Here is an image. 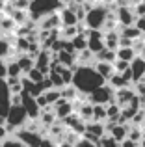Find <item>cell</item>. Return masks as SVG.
Wrapping results in <instances>:
<instances>
[{"label": "cell", "instance_id": "39", "mask_svg": "<svg viewBox=\"0 0 145 147\" xmlns=\"http://www.w3.org/2000/svg\"><path fill=\"white\" fill-rule=\"evenodd\" d=\"M128 138H130V140H134V142H142V138H143V127L132 125V123H130V129H128Z\"/></svg>", "mask_w": 145, "mask_h": 147}, {"label": "cell", "instance_id": "37", "mask_svg": "<svg viewBox=\"0 0 145 147\" xmlns=\"http://www.w3.org/2000/svg\"><path fill=\"white\" fill-rule=\"evenodd\" d=\"M76 34H78V24H75V26H62V28H60V37H63V39H72Z\"/></svg>", "mask_w": 145, "mask_h": 147}, {"label": "cell", "instance_id": "17", "mask_svg": "<svg viewBox=\"0 0 145 147\" xmlns=\"http://www.w3.org/2000/svg\"><path fill=\"white\" fill-rule=\"evenodd\" d=\"M15 60H17V63L21 65L22 75H26L32 67H36V56L30 54V52H17L15 54Z\"/></svg>", "mask_w": 145, "mask_h": 147}, {"label": "cell", "instance_id": "9", "mask_svg": "<svg viewBox=\"0 0 145 147\" xmlns=\"http://www.w3.org/2000/svg\"><path fill=\"white\" fill-rule=\"evenodd\" d=\"M11 108V91L7 88L6 78L0 80V117H6Z\"/></svg>", "mask_w": 145, "mask_h": 147}, {"label": "cell", "instance_id": "8", "mask_svg": "<svg viewBox=\"0 0 145 147\" xmlns=\"http://www.w3.org/2000/svg\"><path fill=\"white\" fill-rule=\"evenodd\" d=\"M22 100H21V104L24 106V110H26V114H28V117L30 119H37L39 117V114H41V106L37 104V100L34 95H30L28 91H24L22 90Z\"/></svg>", "mask_w": 145, "mask_h": 147}, {"label": "cell", "instance_id": "35", "mask_svg": "<svg viewBox=\"0 0 145 147\" xmlns=\"http://www.w3.org/2000/svg\"><path fill=\"white\" fill-rule=\"evenodd\" d=\"M134 56H136V50L132 47H119V49H117V58H121V60L132 61Z\"/></svg>", "mask_w": 145, "mask_h": 147}, {"label": "cell", "instance_id": "38", "mask_svg": "<svg viewBox=\"0 0 145 147\" xmlns=\"http://www.w3.org/2000/svg\"><path fill=\"white\" fill-rule=\"evenodd\" d=\"M43 93H45V97H47V102L50 104V106H52V104H54L60 97H62V90H60V88H50V90L43 91Z\"/></svg>", "mask_w": 145, "mask_h": 147}, {"label": "cell", "instance_id": "50", "mask_svg": "<svg viewBox=\"0 0 145 147\" xmlns=\"http://www.w3.org/2000/svg\"><path fill=\"white\" fill-rule=\"evenodd\" d=\"M132 43H134L132 39H128L125 36H119V47H132Z\"/></svg>", "mask_w": 145, "mask_h": 147}, {"label": "cell", "instance_id": "57", "mask_svg": "<svg viewBox=\"0 0 145 147\" xmlns=\"http://www.w3.org/2000/svg\"><path fill=\"white\" fill-rule=\"evenodd\" d=\"M0 2H7V0H0Z\"/></svg>", "mask_w": 145, "mask_h": 147}, {"label": "cell", "instance_id": "46", "mask_svg": "<svg viewBox=\"0 0 145 147\" xmlns=\"http://www.w3.org/2000/svg\"><path fill=\"white\" fill-rule=\"evenodd\" d=\"M132 86H134L136 95H145V78L138 80V82H132Z\"/></svg>", "mask_w": 145, "mask_h": 147}, {"label": "cell", "instance_id": "5", "mask_svg": "<svg viewBox=\"0 0 145 147\" xmlns=\"http://www.w3.org/2000/svg\"><path fill=\"white\" fill-rule=\"evenodd\" d=\"M113 99H115V90L108 82H104L102 86H99L97 90H93L89 93V100L93 104H108L113 102Z\"/></svg>", "mask_w": 145, "mask_h": 147}, {"label": "cell", "instance_id": "20", "mask_svg": "<svg viewBox=\"0 0 145 147\" xmlns=\"http://www.w3.org/2000/svg\"><path fill=\"white\" fill-rule=\"evenodd\" d=\"M93 67H95V71H97V73H99V75H101L104 80H108L110 76H112L113 73H115V67H113L112 61H102V60H97Z\"/></svg>", "mask_w": 145, "mask_h": 147}, {"label": "cell", "instance_id": "52", "mask_svg": "<svg viewBox=\"0 0 145 147\" xmlns=\"http://www.w3.org/2000/svg\"><path fill=\"white\" fill-rule=\"evenodd\" d=\"M36 100H37V104H39L41 108H45V106H48V102H47V97H45V93H41V95H37L36 97Z\"/></svg>", "mask_w": 145, "mask_h": 147}, {"label": "cell", "instance_id": "25", "mask_svg": "<svg viewBox=\"0 0 145 147\" xmlns=\"http://www.w3.org/2000/svg\"><path fill=\"white\" fill-rule=\"evenodd\" d=\"M119 34H121V36H125V37H128V39H132V41L143 36L136 24H128V26H121L119 24Z\"/></svg>", "mask_w": 145, "mask_h": 147}, {"label": "cell", "instance_id": "56", "mask_svg": "<svg viewBox=\"0 0 145 147\" xmlns=\"http://www.w3.org/2000/svg\"><path fill=\"white\" fill-rule=\"evenodd\" d=\"M140 147H145V136L142 138V142H140Z\"/></svg>", "mask_w": 145, "mask_h": 147}, {"label": "cell", "instance_id": "34", "mask_svg": "<svg viewBox=\"0 0 145 147\" xmlns=\"http://www.w3.org/2000/svg\"><path fill=\"white\" fill-rule=\"evenodd\" d=\"M71 41H72V47H75L76 52L87 47V36H86V34H82V32H78V34H76V36L72 37Z\"/></svg>", "mask_w": 145, "mask_h": 147}, {"label": "cell", "instance_id": "28", "mask_svg": "<svg viewBox=\"0 0 145 147\" xmlns=\"http://www.w3.org/2000/svg\"><path fill=\"white\" fill-rule=\"evenodd\" d=\"M6 73H7V76H21L22 75V69H21V65L17 63L15 58L6 60Z\"/></svg>", "mask_w": 145, "mask_h": 147}, {"label": "cell", "instance_id": "14", "mask_svg": "<svg viewBox=\"0 0 145 147\" xmlns=\"http://www.w3.org/2000/svg\"><path fill=\"white\" fill-rule=\"evenodd\" d=\"M37 28L39 30H54V28H62V19H60V13L54 11V13H48L45 17H41L37 21Z\"/></svg>", "mask_w": 145, "mask_h": 147}, {"label": "cell", "instance_id": "2", "mask_svg": "<svg viewBox=\"0 0 145 147\" xmlns=\"http://www.w3.org/2000/svg\"><path fill=\"white\" fill-rule=\"evenodd\" d=\"M62 6H63V4L60 2V0H30L28 13H30V19L37 22L41 17L58 11Z\"/></svg>", "mask_w": 145, "mask_h": 147}, {"label": "cell", "instance_id": "32", "mask_svg": "<svg viewBox=\"0 0 145 147\" xmlns=\"http://www.w3.org/2000/svg\"><path fill=\"white\" fill-rule=\"evenodd\" d=\"M6 82H7V88H9L11 93H21L22 91L21 76H6Z\"/></svg>", "mask_w": 145, "mask_h": 147}, {"label": "cell", "instance_id": "4", "mask_svg": "<svg viewBox=\"0 0 145 147\" xmlns=\"http://www.w3.org/2000/svg\"><path fill=\"white\" fill-rule=\"evenodd\" d=\"M13 136H17L19 140H21V144L26 145V147H39L41 142H43V138H45L39 130H32V129H28V127L17 129L13 132Z\"/></svg>", "mask_w": 145, "mask_h": 147}, {"label": "cell", "instance_id": "41", "mask_svg": "<svg viewBox=\"0 0 145 147\" xmlns=\"http://www.w3.org/2000/svg\"><path fill=\"white\" fill-rule=\"evenodd\" d=\"M2 147H24V145L21 144V140H19L17 136H13V134H7V136L2 140Z\"/></svg>", "mask_w": 145, "mask_h": 147}, {"label": "cell", "instance_id": "58", "mask_svg": "<svg viewBox=\"0 0 145 147\" xmlns=\"http://www.w3.org/2000/svg\"><path fill=\"white\" fill-rule=\"evenodd\" d=\"M0 147H2V140H0Z\"/></svg>", "mask_w": 145, "mask_h": 147}, {"label": "cell", "instance_id": "11", "mask_svg": "<svg viewBox=\"0 0 145 147\" xmlns=\"http://www.w3.org/2000/svg\"><path fill=\"white\" fill-rule=\"evenodd\" d=\"M52 108H54V114H56V117H58L60 121H63L67 115H71L72 112H75V108H72V100H67L63 97H60L58 100H56V102L52 104Z\"/></svg>", "mask_w": 145, "mask_h": 147}, {"label": "cell", "instance_id": "26", "mask_svg": "<svg viewBox=\"0 0 145 147\" xmlns=\"http://www.w3.org/2000/svg\"><path fill=\"white\" fill-rule=\"evenodd\" d=\"M106 82H108L113 90H119V88H125V86H130L132 84V82H128V80H125V76L121 75V73H113Z\"/></svg>", "mask_w": 145, "mask_h": 147}, {"label": "cell", "instance_id": "31", "mask_svg": "<svg viewBox=\"0 0 145 147\" xmlns=\"http://www.w3.org/2000/svg\"><path fill=\"white\" fill-rule=\"evenodd\" d=\"M95 58H97V60H102V61H115V58H117V50H112V49H102L101 52H97L95 54Z\"/></svg>", "mask_w": 145, "mask_h": 147}, {"label": "cell", "instance_id": "30", "mask_svg": "<svg viewBox=\"0 0 145 147\" xmlns=\"http://www.w3.org/2000/svg\"><path fill=\"white\" fill-rule=\"evenodd\" d=\"M106 119H108L106 104H93V119H91V121H102L104 123Z\"/></svg>", "mask_w": 145, "mask_h": 147}, {"label": "cell", "instance_id": "55", "mask_svg": "<svg viewBox=\"0 0 145 147\" xmlns=\"http://www.w3.org/2000/svg\"><path fill=\"white\" fill-rule=\"evenodd\" d=\"M6 136H7V130H6V127H4L2 123H0V140H4Z\"/></svg>", "mask_w": 145, "mask_h": 147}, {"label": "cell", "instance_id": "10", "mask_svg": "<svg viewBox=\"0 0 145 147\" xmlns=\"http://www.w3.org/2000/svg\"><path fill=\"white\" fill-rule=\"evenodd\" d=\"M63 125H65L67 129L75 130V132L80 134V136H84V132H86V121L80 117L78 112H72L71 115H67V117L63 119Z\"/></svg>", "mask_w": 145, "mask_h": 147}, {"label": "cell", "instance_id": "12", "mask_svg": "<svg viewBox=\"0 0 145 147\" xmlns=\"http://www.w3.org/2000/svg\"><path fill=\"white\" fill-rule=\"evenodd\" d=\"M54 60V52L48 49H41L39 52L36 54V67H39L45 75H48L50 71V61Z\"/></svg>", "mask_w": 145, "mask_h": 147}, {"label": "cell", "instance_id": "19", "mask_svg": "<svg viewBox=\"0 0 145 147\" xmlns=\"http://www.w3.org/2000/svg\"><path fill=\"white\" fill-rule=\"evenodd\" d=\"M54 58L60 61L62 65H65V67H75L76 65V52H71V50H58V52H54Z\"/></svg>", "mask_w": 145, "mask_h": 147}, {"label": "cell", "instance_id": "18", "mask_svg": "<svg viewBox=\"0 0 145 147\" xmlns=\"http://www.w3.org/2000/svg\"><path fill=\"white\" fill-rule=\"evenodd\" d=\"M60 13V19H62V26H75L78 24V17H76L75 9L71 6H62L58 9Z\"/></svg>", "mask_w": 145, "mask_h": 147}, {"label": "cell", "instance_id": "16", "mask_svg": "<svg viewBox=\"0 0 145 147\" xmlns=\"http://www.w3.org/2000/svg\"><path fill=\"white\" fill-rule=\"evenodd\" d=\"M65 130H67V127L63 125V121H56V123H52L50 127H47V138H50L52 142H62L63 138H65Z\"/></svg>", "mask_w": 145, "mask_h": 147}, {"label": "cell", "instance_id": "40", "mask_svg": "<svg viewBox=\"0 0 145 147\" xmlns=\"http://www.w3.org/2000/svg\"><path fill=\"white\" fill-rule=\"evenodd\" d=\"M26 76H28L30 80H34V82H41V80H43L45 76H48V75H45L39 67H32L28 73H26Z\"/></svg>", "mask_w": 145, "mask_h": 147}, {"label": "cell", "instance_id": "22", "mask_svg": "<svg viewBox=\"0 0 145 147\" xmlns=\"http://www.w3.org/2000/svg\"><path fill=\"white\" fill-rule=\"evenodd\" d=\"M95 61H97V58L87 47L76 52V63L78 65H95Z\"/></svg>", "mask_w": 145, "mask_h": 147}, {"label": "cell", "instance_id": "47", "mask_svg": "<svg viewBox=\"0 0 145 147\" xmlns=\"http://www.w3.org/2000/svg\"><path fill=\"white\" fill-rule=\"evenodd\" d=\"M134 11H136V17H143V15H145V0H142V2L136 4Z\"/></svg>", "mask_w": 145, "mask_h": 147}, {"label": "cell", "instance_id": "44", "mask_svg": "<svg viewBox=\"0 0 145 147\" xmlns=\"http://www.w3.org/2000/svg\"><path fill=\"white\" fill-rule=\"evenodd\" d=\"M113 67H115V73H121V71H125V69L130 67V61L121 60V58H115V61H113Z\"/></svg>", "mask_w": 145, "mask_h": 147}, {"label": "cell", "instance_id": "24", "mask_svg": "<svg viewBox=\"0 0 145 147\" xmlns=\"http://www.w3.org/2000/svg\"><path fill=\"white\" fill-rule=\"evenodd\" d=\"M119 30H110V32H104V47L117 50L119 49Z\"/></svg>", "mask_w": 145, "mask_h": 147}, {"label": "cell", "instance_id": "45", "mask_svg": "<svg viewBox=\"0 0 145 147\" xmlns=\"http://www.w3.org/2000/svg\"><path fill=\"white\" fill-rule=\"evenodd\" d=\"M75 147H99V144H95V142H91V140H87V138L80 136V140L75 144Z\"/></svg>", "mask_w": 145, "mask_h": 147}, {"label": "cell", "instance_id": "43", "mask_svg": "<svg viewBox=\"0 0 145 147\" xmlns=\"http://www.w3.org/2000/svg\"><path fill=\"white\" fill-rule=\"evenodd\" d=\"M130 123H132V125H140V127H143V123H145V110H143V108H140V110L136 112Z\"/></svg>", "mask_w": 145, "mask_h": 147}, {"label": "cell", "instance_id": "42", "mask_svg": "<svg viewBox=\"0 0 145 147\" xmlns=\"http://www.w3.org/2000/svg\"><path fill=\"white\" fill-rule=\"evenodd\" d=\"M99 147H121V144L117 140H113L110 134H104V136L99 140Z\"/></svg>", "mask_w": 145, "mask_h": 147}, {"label": "cell", "instance_id": "21", "mask_svg": "<svg viewBox=\"0 0 145 147\" xmlns=\"http://www.w3.org/2000/svg\"><path fill=\"white\" fill-rule=\"evenodd\" d=\"M39 123L43 127H50L52 123H56L58 121V117H56V114H54V108L48 104V106H45V108H41V114H39Z\"/></svg>", "mask_w": 145, "mask_h": 147}, {"label": "cell", "instance_id": "48", "mask_svg": "<svg viewBox=\"0 0 145 147\" xmlns=\"http://www.w3.org/2000/svg\"><path fill=\"white\" fill-rule=\"evenodd\" d=\"M121 147H140V142H134V140H130V138H125V140L121 142Z\"/></svg>", "mask_w": 145, "mask_h": 147}, {"label": "cell", "instance_id": "54", "mask_svg": "<svg viewBox=\"0 0 145 147\" xmlns=\"http://www.w3.org/2000/svg\"><path fill=\"white\" fill-rule=\"evenodd\" d=\"M56 147H75V144H71V142H67V140H62V142L56 144Z\"/></svg>", "mask_w": 145, "mask_h": 147}, {"label": "cell", "instance_id": "36", "mask_svg": "<svg viewBox=\"0 0 145 147\" xmlns=\"http://www.w3.org/2000/svg\"><path fill=\"white\" fill-rule=\"evenodd\" d=\"M48 78H50V82H52V86H54V88H60V90H62V88L65 86L63 76L60 75L58 71H54V69H50V71H48Z\"/></svg>", "mask_w": 145, "mask_h": 147}, {"label": "cell", "instance_id": "27", "mask_svg": "<svg viewBox=\"0 0 145 147\" xmlns=\"http://www.w3.org/2000/svg\"><path fill=\"white\" fill-rule=\"evenodd\" d=\"M106 114H108V119L106 121H113L117 123L119 121V115H121V106L113 100V102H108L106 104Z\"/></svg>", "mask_w": 145, "mask_h": 147}, {"label": "cell", "instance_id": "15", "mask_svg": "<svg viewBox=\"0 0 145 147\" xmlns=\"http://www.w3.org/2000/svg\"><path fill=\"white\" fill-rule=\"evenodd\" d=\"M136 97V91H134V86H125V88H119V90H115V102L119 104L121 108L127 106V104H130V100Z\"/></svg>", "mask_w": 145, "mask_h": 147}, {"label": "cell", "instance_id": "1", "mask_svg": "<svg viewBox=\"0 0 145 147\" xmlns=\"http://www.w3.org/2000/svg\"><path fill=\"white\" fill-rule=\"evenodd\" d=\"M106 80L95 71L93 65H76L75 75H72V84L76 86V90L82 93L89 95L93 90H97L99 86H102Z\"/></svg>", "mask_w": 145, "mask_h": 147}, {"label": "cell", "instance_id": "49", "mask_svg": "<svg viewBox=\"0 0 145 147\" xmlns=\"http://www.w3.org/2000/svg\"><path fill=\"white\" fill-rule=\"evenodd\" d=\"M134 24L140 28V32H142V34H145V15H143V17H136Z\"/></svg>", "mask_w": 145, "mask_h": 147}, {"label": "cell", "instance_id": "6", "mask_svg": "<svg viewBox=\"0 0 145 147\" xmlns=\"http://www.w3.org/2000/svg\"><path fill=\"white\" fill-rule=\"evenodd\" d=\"M113 11H115L117 22H119L121 26H128V24H134L136 22V11H134V6H130V4L115 6Z\"/></svg>", "mask_w": 145, "mask_h": 147}, {"label": "cell", "instance_id": "3", "mask_svg": "<svg viewBox=\"0 0 145 147\" xmlns=\"http://www.w3.org/2000/svg\"><path fill=\"white\" fill-rule=\"evenodd\" d=\"M28 114H26L24 106L22 104H11L9 112H7L6 115V130L7 134H13L17 129H21V127H24L26 123H28Z\"/></svg>", "mask_w": 145, "mask_h": 147}, {"label": "cell", "instance_id": "29", "mask_svg": "<svg viewBox=\"0 0 145 147\" xmlns=\"http://www.w3.org/2000/svg\"><path fill=\"white\" fill-rule=\"evenodd\" d=\"M87 49L93 54L101 52L104 49V37H87Z\"/></svg>", "mask_w": 145, "mask_h": 147}, {"label": "cell", "instance_id": "23", "mask_svg": "<svg viewBox=\"0 0 145 147\" xmlns=\"http://www.w3.org/2000/svg\"><path fill=\"white\" fill-rule=\"evenodd\" d=\"M17 22L13 21V17L7 13H4L2 21H0V34H15L17 32Z\"/></svg>", "mask_w": 145, "mask_h": 147}, {"label": "cell", "instance_id": "7", "mask_svg": "<svg viewBox=\"0 0 145 147\" xmlns=\"http://www.w3.org/2000/svg\"><path fill=\"white\" fill-rule=\"evenodd\" d=\"M104 134H106V127H104V123H102V121H87L86 123V132H84V138H87V140L99 144V140H101Z\"/></svg>", "mask_w": 145, "mask_h": 147}, {"label": "cell", "instance_id": "33", "mask_svg": "<svg viewBox=\"0 0 145 147\" xmlns=\"http://www.w3.org/2000/svg\"><path fill=\"white\" fill-rule=\"evenodd\" d=\"M62 97L67 99V100H75L78 97V90H76L75 84H65V86L62 88Z\"/></svg>", "mask_w": 145, "mask_h": 147}, {"label": "cell", "instance_id": "51", "mask_svg": "<svg viewBox=\"0 0 145 147\" xmlns=\"http://www.w3.org/2000/svg\"><path fill=\"white\" fill-rule=\"evenodd\" d=\"M6 76H7V73H6V60L0 56V80L6 78Z\"/></svg>", "mask_w": 145, "mask_h": 147}, {"label": "cell", "instance_id": "59", "mask_svg": "<svg viewBox=\"0 0 145 147\" xmlns=\"http://www.w3.org/2000/svg\"><path fill=\"white\" fill-rule=\"evenodd\" d=\"M24 147H26V145H24Z\"/></svg>", "mask_w": 145, "mask_h": 147}, {"label": "cell", "instance_id": "13", "mask_svg": "<svg viewBox=\"0 0 145 147\" xmlns=\"http://www.w3.org/2000/svg\"><path fill=\"white\" fill-rule=\"evenodd\" d=\"M130 71H132V82L145 78V54H136L134 60L130 61Z\"/></svg>", "mask_w": 145, "mask_h": 147}, {"label": "cell", "instance_id": "53", "mask_svg": "<svg viewBox=\"0 0 145 147\" xmlns=\"http://www.w3.org/2000/svg\"><path fill=\"white\" fill-rule=\"evenodd\" d=\"M39 147H56V142H52L50 138H43V142H41Z\"/></svg>", "mask_w": 145, "mask_h": 147}]
</instances>
